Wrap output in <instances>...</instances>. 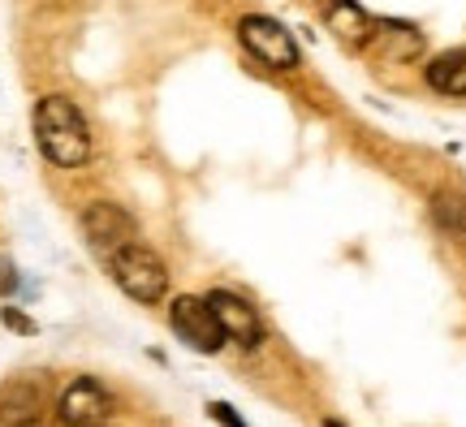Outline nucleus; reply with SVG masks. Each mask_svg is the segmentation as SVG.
Listing matches in <instances>:
<instances>
[{"label":"nucleus","mask_w":466,"mask_h":427,"mask_svg":"<svg viewBox=\"0 0 466 427\" xmlns=\"http://www.w3.org/2000/svg\"><path fill=\"white\" fill-rule=\"evenodd\" d=\"M108 411H113L108 389L96 384V380H86V376L74 380L66 393H61V402H56V414H61V423L66 427H104Z\"/></svg>","instance_id":"obj_6"},{"label":"nucleus","mask_w":466,"mask_h":427,"mask_svg":"<svg viewBox=\"0 0 466 427\" xmlns=\"http://www.w3.org/2000/svg\"><path fill=\"white\" fill-rule=\"evenodd\" d=\"M22 427H44V423H39V419H35V423H22Z\"/></svg>","instance_id":"obj_16"},{"label":"nucleus","mask_w":466,"mask_h":427,"mask_svg":"<svg viewBox=\"0 0 466 427\" xmlns=\"http://www.w3.org/2000/svg\"><path fill=\"white\" fill-rule=\"evenodd\" d=\"M238 39H242V48H247L255 61H264V66H272V69H294L302 61L299 39L268 14L242 17V22H238Z\"/></svg>","instance_id":"obj_3"},{"label":"nucleus","mask_w":466,"mask_h":427,"mask_svg":"<svg viewBox=\"0 0 466 427\" xmlns=\"http://www.w3.org/2000/svg\"><path fill=\"white\" fill-rule=\"evenodd\" d=\"M208 411H212V419H217L220 427H247L242 419H238V414H233V406H225V402H212Z\"/></svg>","instance_id":"obj_12"},{"label":"nucleus","mask_w":466,"mask_h":427,"mask_svg":"<svg viewBox=\"0 0 466 427\" xmlns=\"http://www.w3.org/2000/svg\"><path fill=\"white\" fill-rule=\"evenodd\" d=\"M168 324H173V332H177L190 350H199V354H217L220 345H225V332H220L208 298H190V294L177 298V302L168 307Z\"/></svg>","instance_id":"obj_4"},{"label":"nucleus","mask_w":466,"mask_h":427,"mask_svg":"<svg viewBox=\"0 0 466 427\" xmlns=\"http://www.w3.org/2000/svg\"><path fill=\"white\" fill-rule=\"evenodd\" d=\"M39 411H44V393H39V384H31V380H14L0 393V427L35 423Z\"/></svg>","instance_id":"obj_8"},{"label":"nucleus","mask_w":466,"mask_h":427,"mask_svg":"<svg viewBox=\"0 0 466 427\" xmlns=\"http://www.w3.org/2000/svg\"><path fill=\"white\" fill-rule=\"evenodd\" d=\"M428 86L441 96H466V52H441L432 66H428Z\"/></svg>","instance_id":"obj_9"},{"label":"nucleus","mask_w":466,"mask_h":427,"mask_svg":"<svg viewBox=\"0 0 466 427\" xmlns=\"http://www.w3.org/2000/svg\"><path fill=\"white\" fill-rule=\"evenodd\" d=\"M329 22H333V31L341 35L346 44H367V39L376 35V31H371L376 22H371V17H367L354 0H329Z\"/></svg>","instance_id":"obj_10"},{"label":"nucleus","mask_w":466,"mask_h":427,"mask_svg":"<svg viewBox=\"0 0 466 427\" xmlns=\"http://www.w3.org/2000/svg\"><path fill=\"white\" fill-rule=\"evenodd\" d=\"M208 307L217 315L225 341H238L242 350H255V345L264 341V320L255 315V307H250L247 298L229 294V290H212V294H208Z\"/></svg>","instance_id":"obj_5"},{"label":"nucleus","mask_w":466,"mask_h":427,"mask_svg":"<svg viewBox=\"0 0 466 427\" xmlns=\"http://www.w3.org/2000/svg\"><path fill=\"white\" fill-rule=\"evenodd\" d=\"M83 233L86 242L100 250V255H113V250H121L126 242H134V220L116 203H91L83 212Z\"/></svg>","instance_id":"obj_7"},{"label":"nucleus","mask_w":466,"mask_h":427,"mask_svg":"<svg viewBox=\"0 0 466 427\" xmlns=\"http://www.w3.org/2000/svg\"><path fill=\"white\" fill-rule=\"evenodd\" d=\"M5 324H9V329H17V332H35L31 320H26V315H17L14 307H5Z\"/></svg>","instance_id":"obj_14"},{"label":"nucleus","mask_w":466,"mask_h":427,"mask_svg":"<svg viewBox=\"0 0 466 427\" xmlns=\"http://www.w3.org/2000/svg\"><path fill=\"white\" fill-rule=\"evenodd\" d=\"M17 290V272L9 259H0V294H14Z\"/></svg>","instance_id":"obj_13"},{"label":"nucleus","mask_w":466,"mask_h":427,"mask_svg":"<svg viewBox=\"0 0 466 427\" xmlns=\"http://www.w3.org/2000/svg\"><path fill=\"white\" fill-rule=\"evenodd\" d=\"M432 216L453 242H462L466 247V198L462 195H436L432 198Z\"/></svg>","instance_id":"obj_11"},{"label":"nucleus","mask_w":466,"mask_h":427,"mask_svg":"<svg viewBox=\"0 0 466 427\" xmlns=\"http://www.w3.org/2000/svg\"><path fill=\"white\" fill-rule=\"evenodd\" d=\"M108 268H113V280L134 298V302H160L168 290V268L156 250L138 247V242H126L121 250L108 255Z\"/></svg>","instance_id":"obj_2"},{"label":"nucleus","mask_w":466,"mask_h":427,"mask_svg":"<svg viewBox=\"0 0 466 427\" xmlns=\"http://www.w3.org/2000/svg\"><path fill=\"white\" fill-rule=\"evenodd\" d=\"M35 143L56 168H78L91 156L86 121L66 96H44L35 104Z\"/></svg>","instance_id":"obj_1"},{"label":"nucleus","mask_w":466,"mask_h":427,"mask_svg":"<svg viewBox=\"0 0 466 427\" xmlns=\"http://www.w3.org/2000/svg\"><path fill=\"white\" fill-rule=\"evenodd\" d=\"M324 427H346V423H333V419H329V423H324Z\"/></svg>","instance_id":"obj_15"}]
</instances>
